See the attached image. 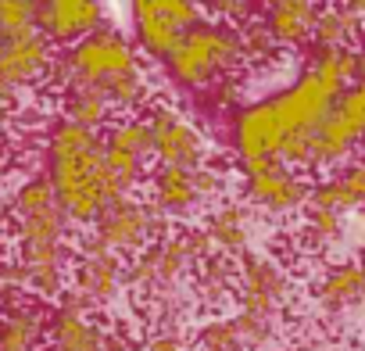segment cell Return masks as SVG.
<instances>
[{
    "mask_svg": "<svg viewBox=\"0 0 365 351\" xmlns=\"http://www.w3.org/2000/svg\"><path fill=\"white\" fill-rule=\"evenodd\" d=\"M344 90L304 68L287 90L244 104L233 115V151L240 168L247 165H279V151L294 140H312L326 115L336 108Z\"/></svg>",
    "mask_w": 365,
    "mask_h": 351,
    "instance_id": "1",
    "label": "cell"
},
{
    "mask_svg": "<svg viewBox=\"0 0 365 351\" xmlns=\"http://www.w3.org/2000/svg\"><path fill=\"white\" fill-rule=\"evenodd\" d=\"M11 226H15V258L29 276V294L51 301L68 290V233L72 219L58 205L47 176H29L11 194Z\"/></svg>",
    "mask_w": 365,
    "mask_h": 351,
    "instance_id": "2",
    "label": "cell"
},
{
    "mask_svg": "<svg viewBox=\"0 0 365 351\" xmlns=\"http://www.w3.org/2000/svg\"><path fill=\"white\" fill-rule=\"evenodd\" d=\"M43 165H47V183L58 198V205L65 208V215L72 223H97V215L118 201V190L108 176L104 165V140L101 133H90L83 126L72 122H54L47 129V151H43Z\"/></svg>",
    "mask_w": 365,
    "mask_h": 351,
    "instance_id": "3",
    "label": "cell"
},
{
    "mask_svg": "<svg viewBox=\"0 0 365 351\" xmlns=\"http://www.w3.org/2000/svg\"><path fill=\"white\" fill-rule=\"evenodd\" d=\"M161 65H165V76L182 90H212L219 83H230L237 68L244 65L240 29L205 19L182 33V40Z\"/></svg>",
    "mask_w": 365,
    "mask_h": 351,
    "instance_id": "4",
    "label": "cell"
},
{
    "mask_svg": "<svg viewBox=\"0 0 365 351\" xmlns=\"http://www.w3.org/2000/svg\"><path fill=\"white\" fill-rule=\"evenodd\" d=\"M140 68V51L136 44L115 29V26H104L97 29L93 36L79 40L76 47H68L65 54L54 58L47 79L58 86V90H72V86H108L111 79L125 76V72H136Z\"/></svg>",
    "mask_w": 365,
    "mask_h": 351,
    "instance_id": "5",
    "label": "cell"
},
{
    "mask_svg": "<svg viewBox=\"0 0 365 351\" xmlns=\"http://www.w3.org/2000/svg\"><path fill=\"white\" fill-rule=\"evenodd\" d=\"M205 237L201 230H182L172 237H161L154 248H147L143 255H136L125 265V283L143 290L147 297H161V294H179L182 280H187L205 255Z\"/></svg>",
    "mask_w": 365,
    "mask_h": 351,
    "instance_id": "6",
    "label": "cell"
},
{
    "mask_svg": "<svg viewBox=\"0 0 365 351\" xmlns=\"http://www.w3.org/2000/svg\"><path fill=\"white\" fill-rule=\"evenodd\" d=\"M165 226L168 219L150 205V201H140V198H118L111 201L97 223H93V240L111 251V255H143L147 248H154L161 237H165Z\"/></svg>",
    "mask_w": 365,
    "mask_h": 351,
    "instance_id": "7",
    "label": "cell"
},
{
    "mask_svg": "<svg viewBox=\"0 0 365 351\" xmlns=\"http://www.w3.org/2000/svg\"><path fill=\"white\" fill-rule=\"evenodd\" d=\"M205 15L208 8L187 4V0H140V4H129L136 51H143L154 61H165L182 40V33L205 22Z\"/></svg>",
    "mask_w": 365,
    "mask_h": 351,
    "instance_id": "8",
    "label": "cell"
},
{
    "mask_svg": "<svg viewBox=\"0 0 365 351\" xmlns=\"http://www.w3.org/2000/svg\"><path fill=\"white\" fill-rule=\"evenodd\" d=\"M147 133H150V158L161 168H201L208 165V136L182 118L168 104H154L147 111Z\"/></svg>",
    "mask_w": 365,
    "mask_h": 351,
    "instance_id": "9",
    "label": "cell"
},
{
    "mask_svg": "<svg viewBox=\"0 0 365 351\" xmlns=\"http://www.w3.org/2000/svg\"><path fill=\"white\" fill-rule=\"evenodd\" d=\"M51 65H54V47L40 33L4 36L0 40V104L11 111L29 86L47 79Z\"/></svg>",
    "mask_w": 365,
    "mask_h": 351,
    "instance_id": "10",
    "label": "cell"
},
{
    "mask_svg": "<svg viewBox=\"0 0 365 351\" xmlns=\"http://www.w3.org/2000/svg\"><path fill=\"white\" fill-rule=\"evenodd\" d=\"M237 301H240V312L247 315L279 319L283 305L290 301L287 269L272 255H262L251 248L244 258H237Z\"/></svg>",
    "mask_w": 365,
    "mask_h": 351,
    "instance_id": "11",
    "label": "cell"
},
{
    "mask_svg": "<svg viewBox=\"0 0 365 351\" xmlns=\"http://www.w3.org/2000/svg\"><path fill=\"white\" fill-rule=\"evenodd\" d=\"M125 287V262L111 251H104L93 237H86L76 248V265H72V294H79L90 312L111 305Z\"/></svg>",
    "mask_w": 365,
    "mask_h": 351,
    "instance_id": "12",
    "label": "cell"
},
{
    "mask_svg": "<svg viewBox=\"0 0 365 351\" xmlns=\"http://www.w3.org/2000/svg\"><path fill=\"white\" fill-rule=\"evenodd\" d=\"M108 8L93 0H47L36 4V33L54 47H76L79 40L93 36L108 22Z\"/></svg>",
    "mask_w": 365,
    "mask_h": 351,
    "instance_id": "13",
    "label": "cell"
},
{
    "mask_svg": "<svg viewBox=\"0 0 365 351\" xmlns=\"http://www.w3.org/2000/svg\"><path fill=\"white\" fill-rule=\"evenodd\" d=\"M244 194H247V201L255 208H262L269 215H294V212L308 208L312 183L294 168L269 165L262 172H247L244 176Z\"/></svg>",
    "mask_w": 365,
    "mask_h": 351,
    "instance_id": "14",
    "label": "cell"
},
{
    "mask_svg": "<svg viewBox=\"0 0 365 351\" xmlns=\"http://www.w3.org/2000/svg\"><path fill=\"white\" fill-rule=\"evenodd\" d=\"M104 330L108 326L90 315V305L65 290L51 312V337L43 351H104Z\"/></svg>",
    "mask_w": 365,
    "mask_h": 351,
    "instance_id": "15",
    "label": "cell"
},
{
    "mask_svg": "<svg viewBox=\"0 0 365 351\" xmlns=\"http://www.w3.org/2000/svg\"><path fill=\"white\" fill-rule=\"evenodd\" d=\"M51 337V312L40 301L0 308V351H43Z\"/></svg>",
    "mask_w": 365,
    "mask_h": 351,
    "instance_id": "16",
    "label": "cell"
},
{
    "mask_svg": "<svg viewBox=\"0 0 365 351\" xmlns=\"http://www.w3.org/2000/svg\"><path fill=\"white\" fill-rule=\"evenodd\" d=\"M205 248L219 258H244L255 244V223L244 205H219L205 219Z\"/></svg>",
    "mask_w": 365,
    "mask_h": 351,
    "instance_id": "17",
    "label": "cell"
},
{
    "mask_svg": "<svg viewBox=\"0 0 365 351\" xmlns=\"http://www.w3.org/2000/svg\"><path fill=\"white\" fill-rule=\"evenodd\" d=\"M150 205L165 219H190L205 208L197 183H194V168H154L150 176Z\"/></svg>",
    "mask_w": 365,
    "mask_h": 351,
    "instance_id": "18",
    "label": "cell"
},
{
    "mask_svg": "<svg viewBox=\"0 0 365 351\" xmlns=\"http://www.w3.org/2000/svg\"><path fill=\"white\" fill-rule=\"evenodd\" d=\"M315 301H319V308L329 312V315L361 305V301H365V262L347 258V262L329 265V269L319 276V283H315Z\"/></svg>",
    "mask_w": 365,
    "mask_h": 351,
    "instance_id": "19",
    "label": "cell"
},
{
    "mask_svg": "<svg viewBox=\"0 0 365 351\" xmlns=\"http://www.w3.org/2000/svg\"><path fill=\"white\" fill-rule=\"evenodd\" d=\"M315 19H319V8L308 4V0H279V4L265 8V29L279 47L287 51H297L304 44H312V33H315Z\"/></svg>",
    "mask_w": 365,
    "mask_h": 351,
    "instance_id": "20",
    "label": "cell"
},
{
    "mask_svg": "<svg viewBox=\"0 0 365 351\" xmlns=\"http://www.w3.org/2000/svg\"><path fill=\"white\" fill-rule=\"evenodd\" d=\"M365 136L333 108L329 115H326V122L315 129V136H312V165L308 168H336V165H344L354 151H358V143H361Z\"/></svg>",
    "mask_w": 365,
    "mask_h": 351,
    "instance_id": "21",
    "label": "cell"
},
{
    "mask_svg": "<svg viewBox=\"0 0 365 351\" xmlns=\"http://www.w3.org/2000/svg\"><path fill=\"white\" fill-rule=\"evenodd\" d=\"M111 104L104 97L101 86H72L65 90V122L72 126H83L90 133H101L111 126Z\"/></svg>",
    "mask_w": 365,
    "mask_h": 351,
    "instance_id": "22",
    "label": "cell"
},
{
    "mask_svg": "<svg viewBox=\"0 0 365 351\" xmlns=\"http://www.w3.org/2000/svg\"><path fill=\"white\" fill-rule=\"evenodd\" d=\"M358 33H361V26L351 15V8L347 4H333V8H319L312 44H315V51H347V47H354Z\"/></svg>",
    "mask_w": 365,
    "mask_h": 351,
    "instance_id": "23",
    "label": "cell"
},
{
    "mask_svg": "<svg viewBox=\"0 0 365 351\" xmlns=\"http://www.w3.org/2000/svg\"><path fill=\"white\" fill-rule=\"evenodd\" d=\"M101 140H104V151H118V154H129V158H140V161L150 158V133H147L143 115L115 118V122L104 129Z\"/></svg>",
    "mask_w": 365,
    "mask_h": 351,
    "instance_id": "24",
    "label": "cell"
},
{
    "mask_svg": "<svg viewBox=\"0 0 365 351\" xmlns=\"http://www.w3.org/2000/svg\"><path fill=\"white\" fill-rule=\"evenodd\" d=\"M233 283H237V269L226 258H208L194 273V297L201 305H222L233 294Z\"/></svg>",
    "mask_w": 365,
    "mask_h": 351,
    "instance_id": "25",
    "label": "cell"
},
{
    "mask_svg": "<svg viewBox=\"0 0 365 351\" xmlns=\"http://www.w3.org/2000/svg\"><path fill=\"white\" fill-rule=\"evenodd\" d=\"M101 90H104V97H108L111 111H118L122 118H125V115H133V111H140V108L150 101V79L143 76V68L125 72V76L111 79V83H108V86H101Z\"/></svg>",
    "mask_w": 365,
    "mask_h": 351,
    "instance_id": "26",
    "label": "cell"
},
{
    "mask_svg": "<svg viewBox=\"0 0 365 351\" xmlns=\"http://www.w3.org/2000/svg\"><path fill=\"white\" fill-rule=\"evenodd\" d=\"M308 68L315 76H322L326 83H333L336 90H347L358 83V51L347 47V51H315L308 58Z\"/></svg>",
    "mask_w": 365,
    "mask_h": 351,
    "instance_id": "27",
    "label": "cell"
},
{
    "mask_svg": "<svg viewBox=\"0 0 365 351\" xmlns=\"http://www.w3.org/2000/svg\"><path fill=\"white\" fill-rule=\"evenodd\" d=\"M301 237L308 248H329L344 237V215L336 212H322V208H308L304 215V226H301Z\"/></svg>",
    "mask_w": 365,
    "mask_h": 351,
    "instance_id": "28",
    "label": "cell"
},
{
    "mask_svg": "<svg viewBox=\"0 0 365 351\" xmlns=\"http://www.w3.org/2000/svg\"><path fill=\"white\" fill-rule=\"evenodd\" d=\"M230 322H233V330H237L244 351H265V347H272V340H276V333H279L276 319H265V315L237 312V315H230Z\"/></svg>",
    "mask_w": 365,
    "mask_h": 351,
    "instance_id": "29",
    "label": "cell"
},
{
    "mask_svg": "<svg viewBox=\"0 0 365 351\" xmlns=\"http://www.w3.org/2000/svg\"><path fill=\"white\" fill-rule=\"evenodd\" d=\"M194 351H244L233 322L226 315L219 319H208L201 330H197V340H194Z\"/></svg>",
    "mask_w": 365,
    "mask_h": 351,
    "instance_id": "30",
    "label": "cell"
},
{
    "mask_svg": "<svg viewBox=\"0 0 365 351\" xmlns=\"http://www.w3.org/2000/svg\"><path fill=\"white\" fill-rule=\"evenodd\" d=\"M36 33V4L29 0H0V40Z\"/></svg>",
    "mask_w": 365,
    "mask_h": 351,
    "instance_id": "31",
    "label": "cell"
},
{
    "mask_svg": "<svg viewBox=\"0 0 365 351\" xmlns=\"http://www.w3.org/2000/svg\"><path fill=\"white\" fill-rule=\"evenodd\" d=\"M19 301H29V276L15 255H4L0 258V308Z\"/></svg>",
    "mask_w": 365,
    "mask_h": 351,
    "instance_id": "32",
    "label": "cell"
},
{
    "mask_svg": "<svg viewBox=\"0 0 365 351\" xmlns=\"http://www.w3.org/2000/svg\"><path fill=\"white\" fill-rule=\"evenodd\" d=\"M240 44H244V61H265V58H272V51H276V44H272L265 22H258V19L240 29Z\"/></svg>",
    "mask_w": 365,
    "mask_h": 351,
    "instance_id": "33",
    "label": "cell"
},
{
    "mask_svg": "<svg viewBox=\"0 0 365 351\" xmlns=\"http://www.w3.org/2000/svg\"><path fill=\"white\" fill-rule=\"evenodd\" d=\"M194 183H197V194H201V201H205V208H208L212 201H219V198L226 194V172L208 161V165L194 168Z\"/></svg>",
    "mask_w": 365,
    "mask_h": 351,
    "instance_id": "34",
    "label": "cell"
},
{
    "mask_svg": "<svg viewBox=\"0 0 365 351\" xmlns=\"http://www.w3.org/2000/svg\"><path fill=\"white\" fill-rule=\"evenodd\" d=\"M336 111L365 136V86L361 83H354V86H347L344 93H340V101H336Z\"/></svg>",
    "mask_w": 365,
    "mask_h": 351,
    "instance_id": "35",
    "label": "cell"
},
{
    "mask_svg": "<svg viewBox=\"0 0 365 351\" xmlns=\"http://www.w3.org/2000/svg\"><path fill=\"white\" fill-rule=\"evenodd\" d=\"M336 180L344 183V190H347V198H351L354 212H358V208H365V161H351L347 168H340V172H336Z\"/></svg>",
    "mask_w": 365,
    "mask_h": 351,
    "instance_id": "36",
    "label": "cell"
},
{
    "mask_svg": "<svg viewBox=\"0 0 365 351\" xmlns=\"http://www.w3.org/2000/svg\"><path fill=\"white\" fill-rule=\"evenodd\" d=\"M143 351H194V347L182 337V330H154L143 340Z\"/></svg>",
    "mask_w": 365,
    "mask_h": 351,
    "instance_id": "37",
    "label": "cell"
},
{
    "mask_svg": "<svg viewBox=\"0 0 365 351\" xmlns=\"http://www.w3.org/2000/svg\"><path fill=\"white\" fill-rule=\"evenodd\" d=\"M104 351H133V337L125 330H104Z\"/></svg>",
    "mask_w": 365,
    "mask_h": 351,
    "instance_id": "38",
    "label": "cell"
},
{
    "mask_svg": "<svg viewBox=\"0 0 365 351\" xmlns=\"http://www.w3.org/2000/svg\"><path fill=\"white\" fill-rule=\"evenodd\" d=\"M8 168H11V143H8V140H0V183H4Z\"/></svg>",
    "mask_w": 365,
    "mask_h": 351,
    "instance_id": "39",
    "label": "cell"
},
{
    "mask_svg": "<svg viewBox=\"0 0 365 351\" xmlns=\"http://www.w3.org/2000/svg\"><path fill=\"white\" fill-rule=\"evenodd\" d=\"M8 226H11V205H8L4 198H0V237L8 233Z\"/></svg>",
    "mask_w": 365,
    "mask_h": 351,
    "instance_id": "40",
    "label": "cell"
},
{
    "mask_svg": "<svg viewBox=\"0 0 365 351\" xmlns=\"http://www.w3.org/2000/svg\"><path fill=\"white\" fill-rule=\"evenodd\" d=\"M354 51H358V83L365 86V36H361V44Z\"/></svg>",
    "mask_w": 365,
    "mask_h": 351,
    "instance_id": "41",
    "label": "cell"
}]
</instances>
